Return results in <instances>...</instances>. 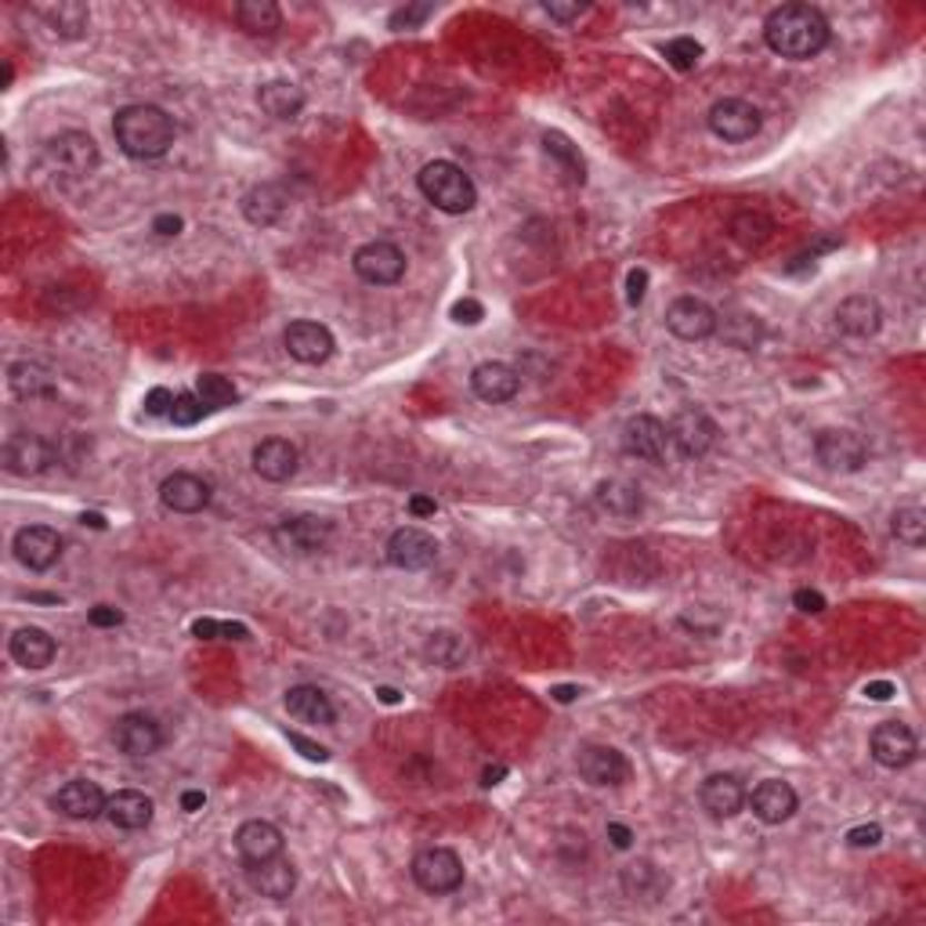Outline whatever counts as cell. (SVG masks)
Segmentation results:
<instances>
[{
    "label": "cell",
    "instance_id": "1",
    "mask_svg": "<svg viewBox=\"0 0 926 926\" xmlns=\"http://www.w3.org/2000/svg\"><path fill=\"white\" fill-rule=\"evenodd\" d=\"M764 40L782 59H815L829 44V19L811 4H782L767 16Z\"/></svg>",
    "mask_w": 926,
    "mask_h": 926
},
{
    "label": "cell",
    "instance_id": "2",
    "mask_svg": "<svg viewBox=\"0 0 926 926\" xmlns=\"http://www.w3.org/2000/svg\"><path fill=\"white\" fill-rule=\"evenodd\" d=\"M112 138L131 160H157L174 145V120L160 105H123L112 120Z\"/></svg>",
    "mask_w": 926,
    "mask_h": 926
},
{
    "label": "cell",
    "instance_id": "3",
    "mask_svg": "<svg viewBox=\"0 0 926 926\" xmlns=\"http://www.w3.org/2000/svg\"><path fill=\"white\" fill-rule=\"evenodd\" d=\"M416 185L424 192V200L445 210V214H467L479 203V189H474L471 174L453 160H431L416 174Z\"/></svg>",
    "mask_w": 926,
    "mask_h": 926
},
{
    "label": "cell",
    "instance_id": "4",
    "mask_svg": "<svg viewBox=\"0 0 926 926\" xmlns=\"http://www.w3.org/2000/svg\"><path fill=\"white\" fill-rule=\"evenodd\" d=\"M40 167L54 178H88L98 167V145L83 131H62L40 149Z\"/></svg>",
    "mask_w": 926,
    "mask_h": 926
},
{
    "label": "cell",
    "instance_id": "5",
    "mask_svg": "<svg viewBox=\"0 0 926 926\" xmlns=\"http://www.w3.org/2000/svg\"><path fill=\"white\" fill-rule=\"evenodd\" d=\"M815 456L825 471L833 474H858L868 463V442L858 431L847 427H825L815 439Z\"/></svg>",
    "mask_w": 926,
    "mask_h": 926
},
{
    "label": "cell",
    "instance_id": "6",
    "mask_svg": "<svg viewBox=\"0 0 926 926\" xmlns=\"http://www.w3.org/2000/svg\"><path fill=\"white\" fill-rule=\"evenodd\" d=\"M413 879L427 894H453L463 883V862L449 847H427L413 858Z\"/></svg>",
    "mask_w": 926,
    "mask_h": 926
},
{
    "label": "cell",
    "instance_id": "7",
    "mask_svg": "<svg viewBox=\"0 0 926 926\" xmlns=\"http://www.w3.org/2000/svg\"><path fill=\"white\" fill-rule=\"evenodd\" d=\"M666 431H670V442L677 445L684 456H692V460L706 456L709 449L717 445V434H721L717 420H713L706 410H698V405H687V410H681L666 424Z\"/></svg>",
    "mask_w": 926,
    "mask_h": 926
},
{
    "label": "cell",
    "instance_id": "8",
    "mask_svg": "<svg viewBox=\"0 0 926 926\" xmlns=\"http://www.w3.org/2000/svg\"><path fill=\"white\" fill-rule=\"evenodd\" d=\"M352 269L362 283L370 286H395L399 279L405 275V254L387 240H373L366 246L355 250L352 258Z\"/></svg>",
    "mask_w": 926,
    "mask_h": 926
},
{
    "label": "cell",
    "instance_id": "9",
    "mask_svg": "<svg viewBox=\"0 0 926 926\" xmlns=\"http://www.w3.org/2000/svg\"><path fill=\"white\" fill-rule=\"evenodd\" d=\"M709 131L721 138V142H749L753 134H761V109L749 105L746 98H721L717 105L709 109Z\"/></svg>",
    "mask_w": 926,
    "mask_h": 926
},
{
    "label": "cell",
    "instance_id": "10",
    "mask_svg": "<svg viewBox=\"0 0 926 926\" xmlns=\"http://www.w3.org/2000/svg\"><path fill=\"white\" fill-rule=\"evenodd\" d=\"M387 561L402 572H424L439 561V540L431 532L405 525L399 532H391L387 540Z\"/></svg>",
    "mask_w": 926,
    "mask_h": 926
},
{
    "label": "cell",
    "instance_id": "11",
    "mask_svg": "<svg viewBox=\"0 0 926 926\" xmlns=\"http://www.w3.org/2000/svg\"><path fill=\"white\" fill-rule=\"evenodd\" d=\"M868 746H873V761L890 771L908 767L919 753L916 735H912V727L902 721H883L873 732V738H868Z\"/></svg>",
    "mask_w": 926,
    "mask_h": 926
},
{
    "label": "cell",
    "instance_id": "12",
    "mask_svg": "<svg viewBox=\"0 0 926 926\" xmlns=\"http://www.w3.org/2000/svg\"><path fill=\"white\" fill-rule=\"evenodd\" d=\"M283 344H286V352L290 359H298L304 362V366H322L330 355H333V333L322 326V322H312V319H298V322H290V326L283 330Z\"/></svg>",
    "mask_w": 926,
    "mask_h": 926
},
{
    "label": "cell",
    "instance_id": "13",
    "mask_svg": "<svg viewBox=\"0 0 926 926\" xmlns=\"http://www.w3.org/2000/svg\"><path fill=\"white\" fill-rule=\"evenodd\" d=\"M333 536V522L319 514H298L275 525V543L293 554H319Z\"/></svg>",
    "mask_w": 926,
    "mask_h": 926
},
{
    "label": "cell",
    "instance_id": "14",
    "mask_svg": "<svg viewBox=\"0 0 926 926\" xmlns=\"http://www.w3.org/2000/svg\"><path fill=\"white\" fill-rule=\"evenodd\" d=\"M666 449H670V431H666L663 420H655L648 413L626 420V427H623V453L626 456H637V460H648V463H663L666 460Z\"/></svg>",
    "mask_w": 926,
    "mask_h": 926
},
{
    "label": "cell",
    "instance_id": "15",
    "mask_svg": "<svg viewBox=\"0 0 926 926\" xmlns=\"http://www.w3.org/2000/svg\"><path fill=\"white\" fill-rule=\"evenodd\" d=\"M105 804L109 796L102 793V785L88 782V778H73L66 782L59 793L51 796V807L59 811V815L73 818V822H94L105 815Z\"/></svg>",
    "mask_w": 926,
    "mask_h": 926
},
{
    "label": "cell",
    "instance_id": "16",
    "mask_svg": "<svg viewBox=\"0 0 926 926\" xmlns=\"http://www.w3.org/2000/svg\"><path fill=\"white\" fill-rule=\"evenodd\" d=\"M666 330L681 341H706L717 333V312L698 298H677L666 308Z\"/></svg>",
    "mask_w": 926,
    "mask_h": 926
},
{
    "label": "cell",
    "instance_id": "17",
    "mask_svg": "<svg viewBox=\"0 0 926 926\" xmlns=\"http://www.w3.org/2000/svg\"><path fill=\"white\" fill-rule=\"evenodd\" d=\"M51 456H54V449L44 439H40V434H33V431H16L4 442V453H0V460H4V471L8 474H19V479H30V474L48 471Z\"/></svg>",
    "mask_w": 926,
    "mask_h": 926
},
{
    "label": "cell",
    "instance_id": "18",
    "mask_svg": "<svg viewBox=\"0 0 926 926\" xmlns=\"http://www.w3.org/2000/svg\"><path fill=\"white\" fill-rule=\"evenodd\" d=\"M210 496H214L210 482L200 479V474H189V471H178L171 479H163V485H160L163 507L174 514H200L203 507H210Z\"/></svg>",
    "mask_w": 926,
    "mask_h": 926
},
{
    "label": "cell",
    "instance_id": "19",
    "mask_svg": "<svg viewBox=\"0 0 926 926\" xmlns=\"http://www.w3.org/2000/svg\"><path fill=\"white\" fill-rule=\"evenodd\" d=\"M16 557L26 568L48 572L62 557V536L48 525H26L16 532Z\"/></svg>",
    "mask_w": 926,
    "mask_h": 926
},
{
    "label": "cell",
    "instance_id": "20",
    "mask_svg": "<svg viewBox=\"0 0 926 926\" xmlns=\"http://www.w3.org/2000/svg\"><path fill=\"white\" fill-rule=\"evenodd\" d=\"M246 879L261 897L286 902L293 887H298V868L283 854H275V858H264V862H246Z\"/></svg>",
    "mask_w": 926,
    "mask_h": 926
},
{
    "label": "cell",
    "instance_id": "21",
    "mask_svg": "<svg viewBox=\"0 0 926 926\" xmlns=\"http://www.w3.org/2000/svg\"><path fill=\"white\" fill-rule=\"evenodd\" d=\"M112 738H117L120 753L134 756V761H142V756H152L163 746V732L160 724L149 717V713H128V717H120L117 727H112Z\"/></svg>",
    "mask_w": 926,
    "mask_h": 926
},
{
    "label": "cell",
    "instance_id": "22",
    "mask_svg": "<svg viewBox=\"0 0 926 926\" xmlns=\"http://www.w3.org/2000/svg\"><path fill=\"white\" fill-rule=\"evenodd\" d=\"M749 799V807H753V815L761 818L764 825H782V822H789L793 815H796V789L789 782H782V778H767V782H761L753 789V796H746Z\"/></svg>",
    "mask_w": 926,
    "mask_h": 926
},
{
    "label": "cell",
    "instance_id": "23",
    "mask_svg": "<svg viewBox=\"0 0 926 926\" xmlns=\"http://www.w3.org/2000/svg\"><path fill=\"white\" fill-rule=\"evenodd\" d=\"M698 799L709 811V818H735L742 807H746V785H742L738 775H709L698 789Z\"/></svg>",
    "mask_w": 926,
    "mask_h": 926
},
{
    "label": "cell",
    "instance_id": "24",
    "mask_svg": "<svg viewBox=\"0 0 926 926\" xmlns=\"http://www.w3.org/2000/svg\"><path fill=\"white\" fill-rule=\"evenodd\" d=\"M580 775L591 785H623L630 778V764H626V756L612 746H583Z\"/></svg>",
    "mask_w": 926,
    "mask_h": 926
},
{
    "label": "cell",
    "instance_id": "25",
    "mask_svg": "<svg viewBox=\"0 0 926 926\" xmlns=\"http://www.w3.org/2000/svg\"><path fill=\"white\" fill-rule=\"evenodd\" d=\"M471 387L482 402L500 405L517 395L522 376H517V370H511L507 362H482V366H474V373H471Z\"/></svg>",
    "mask_w": 926,
    "mask_h": 926
},
{
    "label": "cell",
    "instance_id": "26",
    "mask_svg": "<svg viewBox=\"0 0 926 926\" xmlns=\"http://www.w3.org/2000/svg\"><path fill=\"white\" fill-rule=\"evenodd\" d=\"M286 203H290V195L283 185L261 181V185H254L243 195V218L250 224H258V229H272V224L286 214Z\"/></svg>",
    "mask_w": 926,
    "mask_h": 926
},
{
    "label": "cell",
    "instance_id": "27",
    "mask_svg": "<svg viewBox=\"0 0 926 926\" xmlns=\"http://www.w3.org/2000/svg\"><path fill=\"white\" fill-rule=\"evenodd\" d=\"M254 471L264 482H290L298 474V449L286 439H264L254 445Z\"/></svg>",
    "mask_w": 926,
    "mask_h": 926
},
{
    "label": "cell",
    "instance_id": "28",
    "mask_svg": "<svg viewBox=\"0 0 926 926\" xmlns=\"http://www.w3.org/2000/svg\"><path fill=\"white\" fill-rule=\"evenodd\" d=\"M235 850H240L243 862L275 858V854H283V833H279L272 822L250 818L240 825V833H235Z\"/></svg>",
    "mask_w": 926,
    "mask_h": 926
},
{
    "label": "cell",
    "instance_id": "29",
    "mask_svg": "<svg viewBox=\"0 0 926 926\" xmlns=\"http://www.w3.org/2000/svg\"><path fill=\"white\" fill-rule=\"evenodd\" d=\"M836 326L847 336H873L883 326V308L868 293H854L836 308Z\"/></svg>",
    "mask_w": 926,
    "mask_h": 926
},
{
    "label": "cell",
    "instance_id": "30",
    "mask_svg": "<svg viewBox=\"0 0 926 926\" xmlns=\"http://www.w3.org/2000/svg\"><path fill=\"white\" fill-rule=\"evenodd\" d=\"M8 652L26 670H44V666H51V658H54V637L40 626H22V630L11 634Z\"/></svg>",
    "mask_w": 926,
    "mask_h": 926
},
{
    "label": "cell",
    "instance_id": "31",
    "mask_svg": "<svg viewBox=\"0 0 926 926\" xmlns=\"http://www.w3.org/2000/svg\"><path fill=\"white\" fill-rule=\"evenodd\" d=\"M105 818L117 825V829L138 833L152 822V799L145 793H138V789H120L117 796H109Z\"/></svg>",
    "mask_w": 926,
    "mask_h": 926
},
{
    "label": "cell",
    "instance_id": "32",
    "mask_svg": "<svg viewBox=\"0 0 926 926\" xmlns=\"http://www.w3.org/2000/svg\"><path fill=\"white\" fill-rule=\"evenodd\" d=\"M286 709H290V717H298L301 724H319V727L333 724V717H336L330 695L319 692L315 684L290 687V692H286Z\"/></svg>",
    "mask_w": 926,
    "mask_h": 926
},
{
    "label": "cell",
    "instance_id": "33",
    "mask_svg": "<svg viewBox=\"0 0 926 926\" xmlns=\"http://www.w3.org/2000/svg\"><path fill=\"white\" fill-rule=\"evenodd\" d=\"M258 105H261V112H269L272 120H293V117H301V109H304V91L290 80H269V83H261Z\"/></svg>",
    "mask_w": 926,
    "mask_h": 926
},
{
    "label": "cell",
    "instance_id": "34",
    "mask_svg": "<svg viewBox=\"0 0 926 926\" xmlns=\"http://www.w3.org/2000/svg\"><path fill=\"white\" fill-rule=\"evenodd\" d=\"M597 507L605 511L608 517H637L644 511V496H641V489L637 485H630V482H601L597 485Z\"/></svg>",
    "mask_w": 926,
    "mask_h": 926
},
{
    "label": "cell",
    "instance_id": "35",
    "mask_svg": "<svg viewBox=\"0 0 926 926\" xmlns=\"http://www.w3.org/2000/svg\"><path fill=\"white\" fill-rule=\"evenodd\" d=\"M8 387L16 391L19 399H51L54 395L51 373L44 366H37V362H11Z\"/></svg>",
    "mask_w": 926,
    "mask_h": 926
},
{
    "label": "cell",
    "instance_id": "36",
    "mask_svg": "<svg viewBox=\"0 0 926 926\" xmlns=\"http://www.w3.org/2000/svg\"><path fill=\"white\" fill-rule=\"evenodd\" d=\"M666 876L658 873L652 862H634L623 868V890L634 897V902H658L666 894Z\"/></svg>",
    "mask_w": 926,
    "mask_h": 926
},
{
    "label": "cell",
    "instance_id": "37",
    "mask_svg": "<svg viewBox=\"0 0 926 926\" xmlns=\"http://www.w3.org/2000/svg\"><path fill=\"white\" fill-rule=\"evenodd\" d=\"M235 22L250 37H272L283 26V11L272 0H243V4H235Z\"/></svg>",
    "mask_w": 926,
    "mask_h": 926
},
{
    "label": "cell",
    "instance_id": "38",
    "mask_svg": "<svg viewBox=\"0 0 926 926\" xmlns=\"http://www.w3.org/2000/svg\"><path fill=\"white\" fill-rule=\"evenodd\" d=\"M543 152L561 167V174H565L572 185H583V181H586V163L580 157V149H575L561 131H546L543 134Z\"/></svg>",
    "mask_w": 926,
    "mask_h": 926
},
{
    "label": "cell",
    "instance_id": "39",
    "mask_svg": "<svg viewBox=\"0 0 926 926\" xmlns=\"http://www.w3.org/2000/svg\"><path fill=\"white\" fill-rule=\"evenodd\" d=\"M44 19H48L51 30L59 33V37H66V40L83 37V30H88V22H91L88 8L77 4V0H66V4L44 8Z\"/></svg>",
    "mask_w": 926,
    "mask_h": 926
},
{
    "label": "cell",
    "instance_id": "40",
    "mask_svg": "<svg viewBox=\"0 0 926 926\" xmlns=\"http://www.w3.org/2000/svg\"><path fill=\"white\" fill-rule=\"evenodd\" d=\"M195 395L203 399L207 410H224V405L240 402V391H235V384L221 373H200L195 376Z\"/></svg>",
    "mask_w": 926,
    "mask_h": 926
},
{
    "label": "cell",
    "instance_id": "41",
    "mask_svg": "<svg viewBox=\"0 0 926 926\" xmlns=\"http://www.w3.org/2000/svg\"><path fill=\"white\" fill-rule=\"evenodd\" d=\"M424 652H427V658H434L439 666L456 670V666H463V658H467V644H463V637H456V634H449V630H442V634H431V641H427Z\"/></svg>",
    "mask_w": 926,
    "mask_h": 926
},
{
    "label": "cell",
    "instance_id": "42",
    "mask_svg": "<svg viewBox=\"0 0 926 926\" xmlns=\"http://www.w3.org/2000/svg\"><path fill=\"white\" fill-rule=\"evenodd\" d=\"M890 532H894V536L902 540L905 546H923V543H926V514H923L919 507L897 511L894 522H890Z\"/></svg>",
    "mask_w": 926,
    "mask_h": 926
},
{
    "label": "cell",
    "instance_id": "43",
    "mask_svg": "<svg viewBox=\"0 0 926 926\" xmlns=\"http://www.w3.org/2000/svg\"><path fill=\"white\" fill-rule=\"evenodd\" d=\"M663 54L677 73H687V69H695L698 59H703V44L695 37H673L663 44Z\"/></svg>",
    "mask_w": 926,
    "mask_h": 926
},
{
    "label": "cell",
    "instance_id": "44",
    "mask_svg": "<svg viewBox=\"0 0 926 926\" xmlns=\"http://www.w3.org/2000/svg\"><path fill=\"white\" fill-rule=\"evenodd\" d=\"M732 232L742 246H761L771 235V221L764 214H753V210H742V214L732 221Z\"/></svg>",
    "mask_w": 926,
    "mask_h": 926
},
{
    "label": "cell",
    "instance_id": "45",
    "mask_svg": "<svg viewBox=\"0 0 926 926\" xmlns=\"http://www.w3.org/2000/svg\"><path fill=\"white\" fill-rule=\"evenodd\" d=\"M207 413V405L203 399L195 395V391H181V395L174 399V410H171V420L178 427H192V424H200Z\"/></svg>",
    "mask_w": 926,
    "mask_h": 926
},
{
    "label": "cell",
    "instance_id": "46",
    "mask_svg": "<svg viewBox=\"0 0 926 926\" xmlns=\"http://www.w3.org/2000/svg\"><path fill=\"white\" fill-rule=\"evenodd\" d=\"M434 16V4H413V8H399L391 16V30H416Z\"/></svg>",
    "mask_w": 926,
    "mask_h": 926
},
{
    "label": "cell",
    "instance_id": "47",
    "mask_svg": "<svg viewBox=\"0 0 926 926\" xmlns=\"http://www.w3.org/2000/svg\"><path fill=\"white\" fill-rule=\"evenodd\" d=\"M174 399L167 387H152L149 395H145V413L149 416H157V420H171V410H174Z\"/></svg>",
    "mask_w": 926,
    "mask_h": 926
},
{
    "label": "cell",
    "instance_id": "48",
    "mask_svg": "<svg viewBox=\"0 0 926 926\" xmlns=\"http://www.w3.org/2000/svg\"><path fill=\"white\" fill-rule=\"evenodd\" d=\"M286 738H290V746L301 749V756H308V761H319V764L330 761V749L319 746V742H312V738H304L301 732H286Z\"/></svg>",
    "mask_w": 926,
    "mask_h": 926
},
{
    "label": "cell",
    "instance_id": "49",
    "mask_svg": "<svg viewBox=\"0 0 926 926\" xmlns=\"http://www.w3.org/2000/svg\"><path fill=\"white\" fill-rule=\"evenodd\" d=\"M453 319L463 322V326H479V322L485 319V308L474 298H463V301L453 304Z\"/></svg>",
    "mask_w": 926,
    "mask_h": 926
},
{
    "label": "cell",
    "instance_id": "50",
    "mask_svg": "<svg viewBox=\"0 0 926 926\" xmlns=\"http://www.w3.org/2000/svg\"><path fill=\"white\" fill-rule=\"evenodd\" d=\"M88 623L98 626V630H112V626L123 623V612L112 608V605H94V608L88 612Z\"/></svg>",
    "mask_w": 926,
    "mask_h": 926
},
{
    "label": "cell",
    "instance_id": "51",
    "mask_svg": "<svg viewBox=\"0 0 926 926\" xmlns=\"http://www.w3.org/2000/svg\"><path fill=\"white\" fill-rule=\"evenodd\" d=\"M879 839H883L879 825H854V829L847 833V844L850 847H876Z\"/></svg>",
    "mask_w": 926,
    "mask_h": 926
},
{
    "label": "cell",
    "instance_id": "52",
    "mask_svg": "<svg viewBox=\"0 0 926 926\" xmlns=\"http://www.w3.org/2000/svg\"><path fill=\"white\" fill-rule=\"evenodd\" d=\"M644 293H648V272H644V269H630V275H626V301L630 304H641Z\"/></svg>",
    "mask_w": 926,
    "mask_h": 926
},
{
    "label": "cell",
    "instance_id": "53",
    "mask_svg": "<svg viewBox=\"0 0 926 926\" xmlns=\"http://www.w3.org/2000/svg\"><path fill=\"white\" fill-rule=\"evenodd\" d=\"M793 605L799 612H807V615H818V612H825V597L818 591H796L793 594Z\"/></svg>",
    "mask_w": 926,
    "mask_h": 926
},
{
    "label": "cell",
    "instance_id": "54",
    "mask_svg": "<svg viewBox=\"0 0 926 926\" xmlns=\"http://www.w3.org/2000/svg\"><path fill=\"white\" fill-rule=\"evenodd\" d=\"M543 11H546L551 19H557V22H572V19L583 16L586 4H554V0H551V4H543Z\"/></svg>",
    "mask_w": 926,
    "mask_h": 926
},
{
    "label": "cell",
    "instance_id": "55",
    "mask_svg": "<svg viewBox=\"0 0 926 926\" xmlns=\"http://www.w3.org/2000/svg\"><path fill=\"white\" fill-rule=\"evenodd\" d=\"M605 833H608V839H612L615 850H630V847H634V833H630L623 822H608Z\"/></svg>",
    "mask_w": 926,
    "mask_h": 926
},
{
    "label": "cell",
    "instance_id": "56",
    "mask_svg": "<svg viewBox=\"0 0 926 926\" xmlns=\"http://www.w3.org/2000/svg\"><path fill=\"white\" fill-rule=\"evenodd\" d=\"M181 224H185V221H181L178 214H160L157 221H152V229H157L160 235H167V240H171V235H178V232H181Z\"/></svg>",
    "mask_w": 926,
    "mask_h": 926
},
{
    "label": "cell",
    "instance_id": "57",
    "mask_svg": "<svg viewBox=\"0 0 926 926\" xmlns=\"http://www.w3.org/2000/svg\"><path fill=\"white\" fill-rule=\"evenodd\" d=\"M192 634L200 637V641H214V637H221V623H214V620H195V623H192Z\"/></svg>",
    "mask_w": 926,
    "mask_h": 926
},
{
    "label": "cell",
    "instance_id": "58",
    "mask_svg": "<svg viewBox=\"0 0 926 926\" xmlns=\"http://www.w3.org/2000/svg\"><path fill=\"white\" fill-rule=\"evenodd\" d=\"M865 695L868 698H876V703H887V698L894 695V684H887V681H873L865 687Z\"/></svg>",
    "mask_w": 926,
    "mask_h": 926
},
{
    "label": "cell",
    "instance_id": "59",
    "mask_svg": "<svg viewBox=\"0 0 926 926\" xmlns=\"http://www.w3.org/2000/svg\"><path fill=\"white\" fill-rule=\"evenodd\" d=\"M410 511H413L416 517H431L434 511H439V503L427 500V496H413V500H410Z\"/></svg>",
    "mask_w": 926,
    "mask_h": 926
},
{
    "label": "cell",
    "instance_id": "60",
    "mask_svg": "<svg viewBox=\"0 0 926 926\" xmlns=\"http://www.w3.org/2000/svg\"><path fill=\"white\" fill-rule=\"evenodd\" d=\"M203 804H207V796L200 789H189L185 796H181V811H189V815H195V811H200Z\"/></svg>",
    "mask_w": 926,
    "mask_h": 926
},
{
    "label": "cell",
    "instance_id": "61",
    "mask_svg": "<svg viewBox=\"0 0 926 926\" xmlns=\"http://www.w3.org/2000/svg\"><path fill=\"white\" fill-rule=\"evenodd\" d=\"M221 637H229V641H246L250 630H246L243 623H221Z\"/></svg>",
    "mask_w": 926,
    "mask_h": 926
},
{
    "label": "cell",
    "instance_id": "62",
    "mask_svg": "<svg viewBox=\"0 0 926 926\" xmlns=\"http://www.w3.org/2000/svg\"><path fill=\"white\" fill-rule=\"evenodd\" d=\"M503 775H507V767H503V764H496V767H485L482 782H485V785H496V782H500Z\"/></svg>",
    "mask_w": 926,
    "mask_h": 926
},
{
    "label": "cell",
    "instance_id": "63",
    "mask_svg": "<svg viewBox=\"0 0 926 926\" xmlns=\"http://www.w3.org/2000/svg\"><path fill=\"white\" fill-rule=\"evenodd\" d=\"M575 695H580L575 687H554V698H557V703H572Z\"/></svg>",
    "mask_w": 926,
    "mask_h": 926
},
{
    "label": "cell",
    "instance_id": "64",
    "mask_svg": "<svg viewBox=\"0 0 926 926\" xmlns=\"http://www.w3.org/2000/svg\"><path fill=\"white\" fill-rule=\"evenodd\" d=\"M376 695H381V703H399V692H395V687H376Z\"/></svg>",
    "mask_w": 926,
    "mask_h": 926
}]
</instances>
